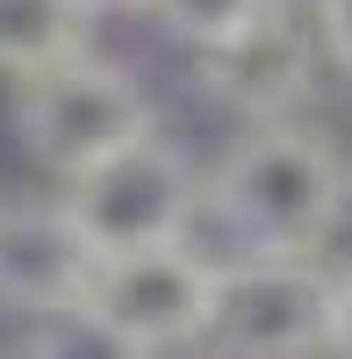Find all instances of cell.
Masks as SVG:
<instances>
[{"label": "cell", "mask_w": 352, "mask_h": 359, "mask_svg": "<svg viewBox=\"0 0 352 359\" xmlns=\"http://www.w3.org/2000/svg\"><path fill=\"white\" fill-rule=\"evenodd\" d=\"M352 208V165L302 115L245 123V137L201 172V216L238 252H302L324 259Z\"/></svg>", "instance_id": "6da1fadb"}, {"label": "cell", "mask_w": 352, "mask_h": 359, "mask_svg": "<svg viewBox=\"0 0 352 359\" xmlns=\"http://www.w3.org/2000/svg\"><path fill=\"white\" fill-rule=\"evenodd\" d=\"M151 130H158V101L123 57L79 50L15 86V137L50 180L94 172L101 158H115L123 144L151 137Z\"/></svg>", "instance_id": "7a4b0ae2"}, {"label": "cell", "mask_w": 352, "mask_h": 359, "mask_svg": "<svg viewBox=\"0 0 352 359\" xmlns=\"http://www.w3.org/2000/svg\"><path fill=\"white\" fill-rule=\"evenodd\" d=\"M216 273H223V259H209L194 237L101 252L86 309H79V331L94 345H108V352H187V345H209Z\"/></svg>", "instance_id": "3957f363"}, {"label": "cell", "mask_w": 352, "mask_h": 359, "mask_svg": "<svg viewBox=\"0 0 352 359\" xmlns=\"http://www.w3.org/2000/svg\"><path fill=\"white\" fill-rule=\"evenodd\" d=\"M209 352L238 359L331 352V266L302 252H230L216 273Z\"/></svg>", "instance_id": "277c9868"}, {"label": "cell", "mask_w": 352, "mask_h": 359, "mask_svg": "<svg viewBox=\"0 0 352 359\" xmlns=\"http://www.w3.org/2000/svg\"><path fill=\"white\" fill-rule=\"evenodd\" d=\"M65 201L79 230L101 252H130V245H165V237H194L201 223V172L194 158L172 144L165 130L123 144L115 158H101L94 172L65 180Z\"/></svg>", "instance_id": "5b68a950"}, {"label": "cell", "mask_w": 352, "mask_h": 359, "mask_svg": "<svg viewBox=\"0 0 352 359\" xmlns=\"http://www.w3.org/2000/svg\"><path fill=\"white\" fill-rule=\"evenodd\" d=\"M316 72H331V50L316 36L309 0H266L245 36L223 50H201V94L230 108L238 123H287L316 94Z\"/></svg>", "instance_id": "8992f818"}, {"label": "cell", "mask_w": 352, "mask_h": 359, "mask_svg": "<svg viewBox=\"0 0 352 359\" xmlns=\"http://www.w3.org/2000/svg\"><path fill=\"white\" fill-rule=\"evenodd\" d=\"M101 245L79 230L72 201H0V309L29 323H79Z\"/></svg>", "instance_id": "52a82bcc"}, {"label": "cell", "mask_w": 352, "mask_h": 359, "mask_svg": "<svg viewBox=\"0 0 352 359\" xmlns=\"http://www.w3.org/2000/svg\"><path fill=\"white\" fill-rule=\"evenodd\" d=\"M94 8L86 0H0V79H36L94 43Z\"/></svg>", "instance_id": "ba28073f"}, {"label": "cell", "mask_w": 352, "mask_h": 359, "mask_svg": "<svg viewBox=\"0 0 352 359\" xmlns=\"http://www.w3.org/2000/svg\"><path fill=\"white\" fill-rule=\"evenodd\" d=\"M144 15H151L158 36H172L180 50H223L230 36H245V29L266 15V0H144Z\"/></svg>", "instance_id": "9c48e42d"}, {"label": "cell", "mask_w": 352, "mask_h": 359, "mask_svg": "<svg viewBox=\"0 0 352 359\" xmlns=\"http://www.w3.org/2000/svg\"><path fill=\"white\" fill-rule=\"evenodd\" d=\"M316 8V36L331 50V72H352V0H309Z\"/></svg>", "instance_id": "30bf717a"}, {"label": "cell", "mask_w": 352, "mask_h": 359, "mask_svg": "<svg viewBox=\"0 0 352 359\" xmlns=\"http://www.w3.org/2000/svg\"><path fill=\"white\" fill-rule=\"evenodd\" d=\"M331 352H352V259L331 266Z\"/></svg>", "instance_id": "8fae6325"}, {"label": "cell", "mask_w": 352, "mask_h": 359, "mask_svg": "<svg viewBox=\"0 0 352 359\" xmlns=\"http://www.w3.org/2000/svg\"><path fill=\"white\" fill-rule=\"evenodd\" d=\"M94 15H144V0H86Z\"/></svg>", "instance_id": "7c38bea8"}]
</instances>
